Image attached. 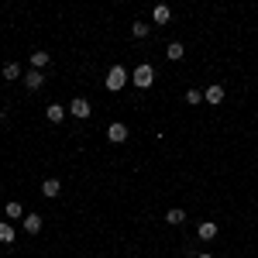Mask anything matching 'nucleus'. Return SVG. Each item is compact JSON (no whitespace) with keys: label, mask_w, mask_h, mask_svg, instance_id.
<instances>
[{"label":"nucleus","mask_w":258,"mask_h":258,"mask_svg":"<svg viewBox=\"0 0 258 258\" xmlns=\"http://www.w3.org/2000/svg\"><path fill=\"white\" fill-rule=\"evenodd\" d=\"M24 231H28V234H38L41 231V217L38 214H24Z\"/></svg>","instance_id":"obj_11"},{"label":"nucleus","mask_w":258,"mask_h":258,"mask_svg":"<svg viewBox=\"0 0 258 258\" xmlns=\"http://www.w3.org/2000/svg\"><path fill=\"white\" fill-rule=\"evenodd\" d=\"M59 193H62V182H59V179H45V182H41V197L55 200Z\"/></svg>","instance_id":"obj_6"},{"label":"nucleus","mask_w":258,"mask_h":258,"mask_svg":"<svg viewBox=\"0 0 258 258\" xmlns=\"http://www.w3.org/2000/svg\"><path fill=\"white\" fill-rule=\"evenodd\" d=\"M131 83H135V86H141V90H148V86L155 83V69H152L148 62H141L138 69L131 73Z\"/></svg>","instance_id":"obj_2"},{"label":"nucleus","mask_w":258,"mask_h":258,"mask_svg":"<svg viewBox=\"0 0 258 258\" xmlns=\"http://www.w3.org/2000/svg\"><path fill=\"white\" fill-rule=\"evenodd\" d=\"M165 220H169V224H172V227H179V224H182V220H186V210H179V207H172V210H169V214H165Z\"/></svg>","instance_id":"obj_15"},{"label":"nucleus","mask_w":258,"mask_h":258,"mask_svg":"<svg viewBox=\"0 0 258 258\" xmlns=\"http://www.w3.org/2000/svg\"><path fill=\"white\" fill-rule=\"evenodd\" d=\"M4 214L11 220H24V207H21L18 200H7V207H4Z\"/></svg>","instance_id":"obj_10"},{"label":"nucleus","mask_w":258,"mask_h":258,"mask_svg":"<svg viewBox=\"0 0 258 258\" xmlns=\"http://www.w3.org/2000/svg\"><path fill=\"white\" fill-rule=\"evenodd\" d=\"M0 120H4V110H0Z\"/></svg>","instance_id":"obj_21"},{"label":"nucleus","mask_w":258,"mask_h":258,"mask_svg":"<svg viewBox=\"0 0 258 258\" xmlns=\"http://www.w3.org/2000/svg\"><path fill=\"white\" fill-rule=\"evenodd\" d=\"M200 258H214V255H200Z\"/></svg>","instance_id":"obj_20"},{"label":"nucleus","mask_w":258,"mask_h":258,"mask_svg":"<svg viewBox=\"0 0 258 258\" xmlns=\"http://www.w3.org/2000/svg\"><path fill=\"white\" fill-rule=\"evenodd\" d=\"M169 18H172V11H169L165 4H159V7L152 11V21H155V24H169Z\"/></svg>","instance_id":"obj_12"},{"label":"nucleus","mask_w":258,"mask_h":258,"mask_svg":"<svg viewBox=\"0 0 258 258\" xmlns=\"http://www.w3.org/2000/svg\"><path fill=\"white\" fill-rule=\"evenodd\" d=\"M203 100H207V103H220V100H224V86H220V83L207 86V90H203Z\"/></svg>","instance_id":"obj_8"},{"label":"nucleus","mask_w":258,"mask_h":258,"mask_svg":"<svg viewBox=\"0 0 258 258\" xmlns=\"http://www.w3.org/2000/svg\"><path fill=\"white\" fill-rule=\"evenodd\" d=\"M165 55H169V59H172V62H179V59H182V55H186V48H182L179 41H172V45L165 48Z\"/></svg>","instance_id":"obj_16"},{"label":"nucleus","mask_w":258,"mask_h":258,"mask_svg":"<svg viewBox=\"0 0 258 258\" xmlns=\"http://www.w3.org/2000/svg\"><path fill=\"white\" fill-rule=\"evenodd\" d=\"M45 117L52 120V124H59V120L66 117V107H62V103H48V107H45Z\"/></svg>","instance_id":"obj_9"},{"label":"nucleus","mask_w":258,"mask_h":258,"mask_svg":"<svg viewBox=\"0 0 258 258\" xmlns=\"http://www.w3.org/2000/svg\"><path fill=\"white\" fill-rule=\"evenodd\" d=\"M186 103H193V107L203 103V90H189V93H186Z\"/></svg>","instance_id":"obj_19"},{"label":"nucleus","mask_w":258,"mask_h":258,"mask_svg":"<svg viewBox=\"0 0 258 258\" xmlns=\"http://www.w3.org/2000/svg\"><path fill=\"white\" fill-rule=\"evenodd\" d=\"M131 35H135V38H148V24H145V21H135V24H131Z\"/></svg>","instance_id":"obj_18"},{"label":"nucleus","mask_w":258,"mask_h":258,"mask_svg":"<svg viewBox=\"0 0 258 258\" xmlns=\"http://www.w3.org/2000/svg\"><path fill=\"white\" fill-rule=\"evenodd\" d=\"M45 66H48V52H41V48H38V52H31V69H38V73H41Z\"/></svg>","instance_id":"obj_14"},{"label":"nucleus","mask_w":258,"mask_h":258,"mask_svg":"<svg viewBox=\"0 0 258 258\" xmlns=\"http://www.w3.org/2000/svg\"><path fill=\"white\" fill-rule=\"evenodd\" d=\"M107 138L114 141V145H124V141H127V127H124V124H110V127H107Z\"/></svg>","instance_id":"obj_5"},{"label":"nucleus","mask_w":258,"mask_h":258,"mask_svg":"<svg viewBox=\"0 0 258 258\" xmlns=\"http://www.w3.org/2000/svg\"><path fill=\"white\" fill-rule=\"evenodd\" d=\"M127 80H131V76H127V69H124V66H114V69L107 73V83H103V86H107L110 93H117L120 86H127Z\"/></svg>","instance_id":"obj_1"},{"label":"nucleus","mask_w":258,"mask_h":258,"mask_svg":"<svg viewBox=\"0 0 258 258\" xmlns=\"http://www.w3.org/2000/svg\"><path fill=\"white\" fill-rule=\"evenodd\" d=\"M4 80H21V66L18 62H7V66H4Z\"/></svg>","instance_id":"obj_17"},{"label":"nucleus","mask_w":258,"mask_h":258,"mask_svg":"<svg viewBox=\"0 0 258 258\" xmlns=\"http://www.w3.org/2000/svg\"><path fill=\"white\" fill-rule=\"evenodd\" d=\"M24 86L28 90H41L45 86V76H41L38 69H31V73H24Z\"/></svg>","instance_id":"obj_7"},{"label":"nucleus","mask_w":258,"mask_h":258,"mask_svg":"<svg viewBox=\"0 0 258 258\" xmlns=\"http://www.w3.org/2000/svg\"><path fill=\"white\" fill-rule=\"evenodd\" d=\"M69 114H73L76 120H86L90 114H93V107H90V100H86V97H76L73 103H69Z\"/></svg>","instance_id":"obj_3"},{"label":"nucleus","mask_w":258,"mask_h":258,"mask_svg":"<svg viewBox=\"0 0 258 258\" xmlns=\"http://www.w3.org/2000/svg\"><path fill=\"white\" fill-rule=\"evenodd\" d=\"M217 231H220V227L214 224V220H200L197 238H200V241H214V238H217Z\"/></svg>","instance_id":"obj_4"},{"label":"nucleus","mask_w":258,"mask_h":258,"mask_svg":"<svg viewBox=\"0 0 258 258\" xmlns=\"http://www.w3.org/2000/svg\"><path fill=\"white\" fill-rule=\"evenodd\" d=\"M0 241H4V244H14V224L0 220Z\"/></svg>","instance_id":"obj_13"}]
</instances>
